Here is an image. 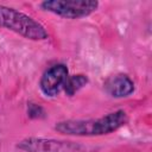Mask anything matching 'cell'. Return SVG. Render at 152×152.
Listing matches in <instances>:
<instances>
[{"label": "cell", "mask_w": 152, "mask_h": 152, "mask_svg": "<svg viewBox=\"0 0 152 152\" xmlns=\"http://www.w3.org/2000/svg\"><path fill=\"white\" fill-rule=\"evenodd\" d=\"M127 120L128 118L126 112L119 109L99 119L61 121L56 124L55 129L66 135H78V137L103 135L118 131L127 122Z\"/></svg>", "instance_id": "obj_1"}, {"label": "cell", "mask_w": 152, "mask_h": 152, "mask_svg": "<svg viewBox=\"0 0 152 152\" xmlns=\"http://www.w3.org/2000/svg\"><path fill=\"white\" fill-rule=\"evenodd\" d=\"M0 27L13 31L31 40H44L49 37L45 27L32 17L4 5H0Z\"/></svg>", "instance_id": "obj_2"}, {"label": "cell", "mask_w": 152, "mask_h": 152, "mask_svg": "<svg viewBox=\"0 0 152 152\" xmlns=\"http://www.w3.org/2000/svg\"><path fill=\"white\" fill-rule=\"evenodd\" d=\"M40 7L66 19H78L96 11L99 2L95 0H49L42 2Z\"/></svg>", "instance_id": "obj_3"}, {"label": "cell", "mask_w": 152, "mask_h": 152, "mask_svg": "<svg viewBox=\"0 0 152 152\" xmlns=\"http://www.w3.org/2000/svg\"><path fill=\"white\" fill-rule=\"evenodd\" d=\"M25 152H81L83 147L76 142L66 140L45 139V138H26L17 145Z\"/></svg>", "instance_id": "obj_4"}, {"label": "cell", "mask_w": 152, "mask_h": 152, "mask_svg": "<svg viewBox=\"0 0 152 152\" xmlns=\"http://www.w3.org/2000/svg\"><path fill=\"white\" fill-rule=\"evenodd\" d=\"M68 68L64 64H56L49 68L42 76L39 86L46 96H56L63 89L64 82L68 78Z\"/></svg>", "instance_id": "obj_5"}, {"label": "cell", "mask_w": 152, "mask_h": 152, "mask_svg": "<svg viewBox=\"0 0 152 152\" xmlns=\"http://www.w3.org/2000/svg\"><path fill=\"white\" fill-rule=\"evenodd\" d=\"M103 88L107 94L113 97H126L133 93L134 83L127 75L118 74L109 76L104 81Z\"/></svg>", "instance_id": "obj_6"}, {"label": "cell", "mask_w": 152, "mask_h": 152, "mask_svg": "<svg viewBox=\"0 0 152 152\" xmlns=\"http://www.w3.org/2000/svg\"><path fill=\"white\" fill-rule=\"evenodd\" d=\"M87 83H88V77L86 75H82V74L71 75V76H68V78L65 80L64 86H63V89H64V91H65L66 95L72 96L81 88H83Z\"/></svg>", "instance_id": "obj_7"}, {"label": "cell", "mask_w": 152, "mask_h": 152, "mask_svg": "<svg viewBox=\"0 0 152 152\" xmlns=\"http://www.w3.org/2000/svg\"><path fill=\"white\" fill-rule=\"evenodd\" d=\"M27 113H28V116L32 118V119H40V118L45 116L44 109L40 106L36 104V103H28Z\"/></svg>", "instance_id": "obj_8"}]
</instances>
